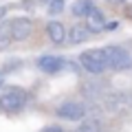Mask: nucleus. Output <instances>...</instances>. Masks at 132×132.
Masks as SVG:
<instances>
[{"mask_svg": "<svg viewBox=\"0 0 132 132\" xmlns=\"http://www.w3.org/2000/svg\"><path fill=\"white\" fill-rule=\"evenodd\" d=\"M42 132H66L64 128H60V126H48V128H44Z\"/></svg>", "mask_w": 132, "mask_h": 132, "instance_id": "obj_16", "label": "nucleus"}, {"mask_svg": "<svg viewBox=\"0 0 132 132\" xmlns=\"http://www.w3.org/2000/svg\"><path fill=\"white\" fill-rule=\"evenodd\" d=\"M13 40V29H11V20H5V22H0V51H7L11 46Z\"/></svg>", "mask_w": 132, "mask_h": 132, "instance_id": "obj_9", "label": "nucleus"}, {"mask_svg": "<svg viewBox=\"0 0 132 132\" xmlns=\"http://www.w3.org/2000/svg\"><path fill=\"white\" fill-rule=\"evenodd\" d=\"M104 108L112 114L132 112V93H110V95H106Z\"/></svg>", "mask_w": 132, "mask_h": 132, "instance_id": "obj_3", "label": "nucleus"}, {"mask_svg": "<svg viewBox=\"0 0 132 132\" xmlns=\"http://www.w3.org/2000/svg\"><path fill=\"white\" fill-rule=\"evenodd\" d=\"M104 51L108 55V66L112 71H128V68H132V55L123 46H106Z\"/></svg>", "mask_w": 132, "mask_h": 132, "instance_id": "obj_4", "label": "nucleus"}, {"mask_svg": "<svg viewBox=\"0 0 132 132\" xmlns=\"http://www.w3.org/2000/svg\"><path fill=\"white\" fill-rule=\"evenodd\" d=\"M2 84H5V79H2V73H0V88H2Z\"/></svg>", "mask_w": 132, "mask_h": 132, "instance_id": "obj_18", "label": "nucleus"}, {"mask_svg": "<svg viewBox=\"0 0 132 132\" xmlns=\"http://www.w3.org/2000/svg\"><path fill=\"white\" fill-rule=\"evenodd\" d=\"M88 35H90V31H88L86 24H75V27L68 31V42L71 44H79V42H84Z\"/></svg>", "mask_w": 132, "mask_h": 132, "instance_id": "obj_12", "label": "nucleus"}, {"mask_svg": "<svg viewBox=\"0 0 132 132\" xmlns=\"http://www.w3.org/2000/svg\"><path fill=\"white\" fill-rule=\"evenodd\" d=\"M29 101V93L20 86H7L0 95V110L5 112H20Z\"/></svg>", "mask_w": 132, "mask_h": 132, "instance_id": "obj_1", "label": "nucleus"}, {"mask_svg": "<svg viewBox=\"0 0 132 132\" xmlns=\"http://www.w3.org/2000/svg\"><path fill=\"white\" fill-rule=\"evenodd\" d=\"M117 29H119V22L117 20H110V22H106L104 31H117Z\"/></svg>", "mask_w": 132, "mask_h": 132, "instance_id": "obj_15", "label": "nucleus"}, {"mask_svg": "<svg viewBox=\"0 0 132 132\" xmlns=\"http://www.w3.org/2000/svg\"><path fill=\"white\" fill-rule=\"evenodd\" d=\"M42 2H48V5H51V2H53V0H42Z\"/></svg>", "mask_w": 132, "mask_h": 132, "instance_id": "obj_19", "label": "nucleus"}, {"mask_svg": "<svg viewBox=\"0 0 132 132\" xmlns=\"http://www.w3.org/2000/svg\"><path fill=\"white\" fill-rule=\"evenodd\" d=\"M55 114L60 119H64V121H81V119L88 114V110H86V106L79 104V101H64V104L57 106Z\"/></svg>", "mask_w": 132, "mask_h": 132, "instance_id": "obj_5", "label": "nucleus"}, {"mask_svg": "<svg viewBox=\"0 0 132 132\" xmlns=\"http://www.w3.org/2000/svg\"><path fill=\"white\" fill-rule=\"evenodd\" d=\"M35 64H38V68L42 73H48V75H55V73L66 68V60H62L57 55H42V57H38Z\"/></svg>", "mask_w": 132, "mask_h": 132, "instance_id": "obj_6", "label": "nucleus"}, {"mask_svg": "<svg viewBox=\"0 0 132 132\" xmlns=\"http://www.w3.org/2000/svg\"><path fill=\"white\" fill-rule=\"evenodd\" d=\"M79 64L84 66V71H88L90 75H101L104 71H108V55L104 48H88V51L79 53Z\"/></svg>", "mask_w": 132, "mask_h": 132, "instance_id": "obj_2", "label": "nucleus"}, {"mask_svg": "<svg viewBox=\"0 0 132 132\" xmlns=\"http://www.w3.org/2000/svg\"><path fill=\"white\" fill-rule=\"evenodd\" d=\"M108 2H112V5H119V2H126V0H108Z\"/></svg>", "mask_w": 132, "mask_h": 132, "instance_id": "obj_17", "label": "nucleus"}, {"mask_svg": "<svg viewBox=\"0 0 132 132\" xmlns=\"http://www.w3.org/2000/svg\"><path fill=\"white\" fill-rule=\"evenodd\" d=\"M46 35L51 38L53 44H64L68 40V33H66V27L60 22V20H51L46 24Z\"/></svg>", "mask_w": 132, "mask_h": 132, "instance_id": "obj_8", "label": "nucleus"}, {"mask_svg": "<svg viewBox=\"0 0 132 132\" xmlns=\"http://www.w3.org/2000/svg\"><path fill=\"white\" fill-rule=\"evenodd\" d=\"M93 9H95L93 0H77V2H73L71 13L75 15V18H88V15L93 13Z\"/></svg>", "mask_w": 132, "mask_h": 132, "instance_id": "obj_11", "label": "nucleus"}, {"mask_svg": "<svg viewBox=\"0 0 132 132\" xmlns=\"http://www.w3.org/2000/svg\"><path fill=\"white\" fill-rule=\"evenodd\" d=\"M64 11V0H53L51 5H48V13L51 15H57Z\"/></svg>", "mask_w": 132, "mask_h": 132, "instance_id": "obj_13", "label": "nucleus"}, {"mask_svg": "<svg viewBox=\"0 0 132 132\" xmlns=\"http://www.w3.org/2000/svg\"><path fill=\"white\" fill-rule=\"evenodd\" d=\"M86 27H88L90 33H99V31H104L106 27V20H104V13L99 9H93V13L86 18Z\"/></svg>", "mask_w": 132, "mask_h": 132, "instance_id": "obj_10", "label": "nucleus"}, {"mask_svg": "<svg viewBox=\"0 0 132 132\" xmlns=\"http://www.w3.org/2000/svg\"><path fill=\"white\" fill-rule=\"evenodd\" d=\"M11 29H13V40H15V42H22V40L31 38L33 22H31L29 18H24V15H20V18H13V20H11Z\"/></svg>", "mask_w": 132, "mask_h": 132, "instance_id": "obj_7", "label": "nucleus"}, {"mask_svg": "<svg viewBox=\"0 0 132 132\" xmlns=\"http://www.w3.org/2000/svg\"><path fill=\"white\" fill-rule=\"evenodd\" d=\"M73 132H95V123H90V121L79 123V128H77V130H73Z\"/></svg>", "mask_w": 132, "mask_h": 132, "instance_id": "obj_14", "label": "nucleus"}]
</instances>
